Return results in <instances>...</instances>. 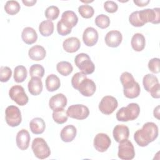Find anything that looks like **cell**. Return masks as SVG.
I'll use <instances>...</instances> for the list:
<instances>
[{"label": "cell", "mask_w": 160, "mask_h": 160, "mask_svg": "<svg viewBox=\"0 0 160 160\" xmlns=\"http://www.w3.org/2000/svg\"><path fill=\"white\" fill-rule=\"evenodd\" d=\"M78 12L82 18L88 19L92 17L94 13V10L92 6L88 4H84L79 6Z\"/></svg>", "instance_id": "836d02e7"}, {"label": "cell", "mask_w": 160, "mask_h": 160, "mask_svg": "<svg viewBox=\"0 0 160 160\" xmlns=\"http://www.w3.org/2000/svg\"><path fill=\"white\" fill-rule=\"evenodd\" d=\"M159 59L154 58L149 60L148 62V68L153 73H159L160 71L159 68Z\"/></svg>", "instance_id": "60d3db41"}, {"label": "cell", "mask_w": 160, "mask_h": 160, "mask_svg": "<svg viewBox=\"0 0 160 160\" xmlns=\"http://www.w3.org/2000/svg\"><path fill=\"white\" fill-rule=\"evenodd\" d=\"M61 21L64 25L72 29L77 24L78 18L74 11H66L62 14Z\"/></svg>", "instance_id": "ffe728a7"}, {"label": "cell", "mask_w": 160, "mask_h": 160, "mask_svg": "<svg viewBox=\"0 0 160 160\" xmlns=\"http://www.w3.org/2000/svg\"><path fill=\"white\" fill-rule=\"evenodd\" d=\"M131 44L132 49L135 51H141L145 48V38L141 33H136L131 38Z\"/></svg>", "instance_id": "484cf974"}, {"label": "cell", "mask_w": 160, "mask_h": 160, "mask_svg": "<svg viewBox=\"0 0 160 160\" xmlns=\"http://www.w3.org/2000/svg\"><path fill=\"white\" fill-rule=\"evenodd\" d=\"M133 2L138 6L143 7L146 6L149 2V0H134Z\"/></svg>", "instance_id": "f6af8a7d"}, {"label": "cell", "mask_w": 160, "mask_h": 160, "mask_svg": "<svg viewBox=\"0 0 160 160\" xmlns=\"http://www.w3.org/2000/svg\"><path fill=\"white\" fill-rule=\"evenodd\" d=\"M71 28H69L66 25H64L61 20L58 22L57 31L59 34L61 36H66L71 32Z\"/></svg>", "instance_id": "b9f144b4"}, {"label": "cell", "mask_w": 160, "mask_h": 160, "mask_svg": "<svg viewBox=\"0 0 160 160\" xmlns=\"http://www.w3.org/2000/svg\"><path fill=\"white\" fill-rule=\"evenodd\" d=\"M68 117L73 119L82 120L87 118L89 114V110L83 104H73L70 106L66 111Z\"/></svg>", "instance_id": "ba28073f"}, {"label": "cell", "mask_w": 160, "mask_h": 160, "mask_svg": "<svg viewBox=\"0 0 160 160\" xmlns=\"http://www.w3.org/2000/svg\"><path fill=\"white\" fill-rule=\"evenodd\" d=\"M118 106V101L114 97L105 96L102 98L99 104V109L102 114L109 115L114 111Z\"/></svg>", "instance_id": "30bf717a"}, {"label": "cell", "mask_w": 160, "mask_h": 160, "mask_svg": "<svg viewBox=\"0 0 160 160\" xmlns=\"http://www.w3.org/2000/svg\"><path fill=\"white\" fill-rule=\"evenodd\" d=\"M140 113V108L137 103L132 102L121 108L116 112V119L119 121L127 122L136 119Z\"/></svg>", "instance_id": "3957f363"}, {"label": "cell", "mask_w": 160, "mask_h": 160, "mask_svg": "<svg viewBox=\"0 0 160 160\" xmlns=\"http://www.w3.org/2000/svg\"><path fill=\"white\" fill-rule=\"evenodd\" d=\"M98 32L96 29L92 27L87 28L83 32L82 40L87 46H94L98 40Z\"/></svg>", "instance_id": "5bb4252c"}, {"label": "cell", "mask_w": 160, "mask_h": 160, "mask_svg": "<svg viewBox=\"0 0 160 160\" xmlns=\"http://www.w3.org/2000/svg\"><path fill=\"white\" fill-rule=\"evenodd\" d=\"M160 9L155 8L153 9H145L139 11L142 21L146 24L151 22L152 24H158L160 22Z\"/></svg>", "instance_id": "8fae6325"}, {"label": "cell", "mask_w": 160, "mask_h": 160, "mask_svg": "<svg viewBox=\"0 0 160 160\" xmlns=\"http://www.w3.org/2000/svg\"><path fill=\"white\" fill-rule=\"evenodd\" d=\"M5 119L6 123L9 126L16 127L19 126L22 121L19 109L13 105L8 106L5 110Z\"/></svg>", "instance_id": "8992f818"}, {"label": "cell", "mask_w": 160, "mask_h": 160, "mask_svg": "<svg viewBox=\"0 0 160 160\" xmlns=\"http://www.w3.org/2000/svg\"><path fill=\"white\" fill-rule=\"evenodd\" d=\"M31 148L35 156L40 159H46L51 154L49 147L42 138H34L32 142Z\"/></svg>", "instance_id": "5b68a950"}, {"label": "cell", "mask_w": 160, "mask_h": 160, "mask_svg": "<svg viewBox=\"0 0 160 160\" xmlns=\"http://www.w3.org/2000/svg\"><path fill=\"white\" fill-rule=\"evenodd\" d=\"M60 79L56 75L51 74L48 76L46 79V88L48 91H55L60 88Z\"/></svg>", "instance_id": "4316f807"}, {"label": "cell", "mask_w": 160, "mask_h": 160, "mask_svg": "<svg viewBox=\"0 0 160 160\" xmlns=\"http://www.w3.org/2000/svg\"><path fill=\"white\" fill-rule=\"evenodd\" d=\"M104 8L107 12L114 13L117 11L118 6L117 3L113 1H107L104 3Z\"/></svg>", "instance_id": "7bdbcfd3"}, {"label": "cell", "mask_w": 160, "mask_h": 160, "mask_svg": "<svg viewBox=\"0 0 160 160\" xmlns=\"http://www.w3.org/2000/svg\"><path fill=\"white\" fill-rule=\"evenodd\" d=\"M22 41L27 44H32L36 42L38 34L36 31L31 27H26L21 33Z\"/></svg>", "instance_id": "cb8c5ba5"}, {"label": "cell", "mask_w": 160, "mask_h": 160, "mask_svg": "<svg viewBox=\"0 0 160 160\" xmlns=\"http://www.w3.org/2000/svg\"><path fill=\"white\" fill-rule=\"evenodd\" d=\"M12 75V71L8 66H1L0 68V81L2 82H7L9 80Z\"/></svg>", "instance_id": "ab89813d"}, {"label": "cell", "mask_w": 160, "mask_h": 160, "mask_svg": "<svg viewBox=\"0 0 160 160\" xmlns=\"http://www.w3.org/2000/svg\"><path fill=\"white\" fill-rule=\"evenodd\" d=\"M153 114L155 118L159 119V106H158L156 108H154Z\"/></svg>", "instance_id": "7dc6e473"}, {"label": "cell", "mask_w": 160, "mask_h": 160, "mask_svg": "<svg viewBox=\"0 0 160 160\" xmlns=\"http://www.w3.org/2000/svg\"><path fill=\"white\" fill-rule=\"evenodd\" d=\"M68 116L64 108L53 111L52 118L58 124H62L66 122L68 120Z\"/></svg>", "instance_id": "d6a6232c"}, {"label": "cell", "mask_w": 160, "mask_h": 160, "mask_svg": "<svg viewBox=\"0 0 160 160\" xmlns=\"http://www.w3.org/2000/svg\"><path fill=\"white\" fill-rule=\"evenodd\" d=\"M39 31L42 36L48 37L54 32V24L52 21L45 20L42 21L39 26Z\"/></svg>", "instance_id": "83f0119b"}, {"label": "cell", "mask_w": 160, "mask_h": 160, "mask_svg": "<svg viewBox=\"0 0 160 160\" xmlns=\"http://www.w3.org/2000/svg\"><path fill=\"white\" fill-rule=\"evenodd\" d=\"M151 93V95L154 98H160V85L159 83L157 84L156 86H154L150 91L149 92Z\"/></svg>", "instance_id": "ee69618b"}, {"label": "cell", "mask_w": 160, "mask_h": 160, "mask_svg": "<svg viewBox=\"0 0 160 160\" xmlns=\"http://www.w3.org/2000/svg\"><path fill=\"white\" fill-rule=\"evenodd\" d=\"M96 89L95 82L90 79L86 78L79 84L78 90L84 96L89 97L94 94Z\"/></svg>", "instance_id": "4fadbf2b"}, {"label": "cell", "mask_w": 160, "mask_h": 160, "mask_svg": "<svg viewBox=\"0 0 160 160\" xmlns=\"http://www.w3.org/2000/svg\"><path fill=\"white\" fill-rule=\"evenodd\" d=\"M111 143L110 138L105 133H98L94 139V147L99 152H103L108 150Z\"/></svg>", "instance_id": "7c38bea8"}, {"label": "cell", "mask_w": 160, "mask_h": 160, "mask_svg": "<svg viewBox=\"0 0 160 160\" xmlns=\"http://www.w3.org/2000/svg\"><path fill=\"white\" fill-rule=\"evenodd\" d=\"M87 78V76L86 74H83L81 72H76L73 75L71 79V84L72 86L76 89H78L79 84L81 83V82Z\"/></svg>", "instance_id": "f35d334b"}, {"label": "cell", "mask_w": 160, "mask_h": 160, "mask_svg": "<svg viewBox=\"0 0 160 160\" xmlns=\"http://www.w3.org/2000/svg\"><path fill=\"white\" fill-rule=\"evenodd\" d=\"M129 21L131 24L135 27H141L145 24L141 19L138 11H134L129 15Z\"/></svg>", "instance_id": "74e56055"}, {"label": "cell", "mask_w": 160, "mask_h": 160, "mask_svg": "<svg viewBox=\"0 0 160 160\" xmlns=\"http://www.w3.org/2000/svg\"><path fill=\"white\" fill-rule=\"evenodd\" d=\"M44 14L48 20H55L59 15V9L56 6H50L46 8Z\"/></svg>", "instance_id": "d590c367"}, {"label": "cell", "mask_w": 160, "mask_h": 160, "mask_svg": "<svg viewBox=\"0 0 160 160\" xmlns=\"http://www.w3.org/2000/svg\"><path fill=\"white\" fill-rule=\"evenodd\" d=\"M95 24L101 29L107 28L110 24L109 18L103 14H99L95 18Z\"/></svg>", "instance_id": "8d00e7d4"}, {"label": "cell", "mask_w": 160, "mask_h": 160, "mask_svg": "<svg viewBox=\"0 0 160 160\" xmlns=\"http://www.w3.org/2000/svg\"><path fill=\"white\" fill-rule=\"evenodd\" d=\"M159 83L158 79L157 77L151 74H147L143 77L142 84L144 88L148 92H150L151 89Z\"/></svg>", "instance_id": "f1b7e54d"}, {"label": "cell", "mask_w": 160, "mask_h": 160, "mask_svg": "<svg viewBox=\"0 0 160 160\" xmlns=\"http://www.w3.org/2000/svg\"><path fill=\"white\" fill-rule=\"evenodd\" d=\"M30 135L29 132L24 129L20 130L16 135V142L17 146L21 150H26L29 148L30 142Z\"/></svg>", "instance_id": "2e32d148"}, {"label": "cell", "mask_w": 160, "mask_h": 160, "mask_svg": "<svg viewBox=\"0 0 160 160\" xmlns=\"http://www.w3.org/2000/svg\"><path fill=\"white\" fill-rule=\"evenodd\" d=\"M28 55L33 61H41L46 57V51L42 46L35 45L29 49Z\"/></svg>", "instance_id": "603a6c76"}, {"label": "cell", "mask_w": 160, "mask_h": 160, "mask_svg": "<svg viewBox=\"0 0 160 160\" xmlns=\"http://www.w3.org/2000/svg\"><path fill=\"white\" fill-rule=\"evenodd\" d=\"M81 46L79 39L76 37H71L67 38L63 41L62 47L65 51L70 53L76 52Z\"/></svg>", "instance_id": "d6986e66"}, {"label": "cell", "mask_w": 160, "mask_h": 160, "mask_svg": "<svg viewBox=\"0 0 160 160\" xmlns=\"http://www.w3.org/2000/svg\"><path fill=\"white\" fill-rule=\"evenodd\" d=\"M120 81L123 86V92L125 97L133 99L139 96L141 88L138 82L135 81L132 74L124 72L120 76Z\"/></svg>", "instance_id": "7a4b0ae2"}, {"label": "cell", "mask_w": 160, "mask_h": 160, "mask_svg": "<svg viewBox=\"0 0 160 160\" xmlns=\"http://www.w3.org/2000/svg\"><path fill=\"white\" fill-rule=\"evenodd\" d=\"M28 88L30 94L34 96H38L41 94L42 91V82L41 78L38 77H32L28 82Z\"/></svg>", "instance_id": "44dd1931"}, {"label": "cell", "mask_w": 160, "mask_h": 160, "mask_svg": "<svg viewBox=\"0 0 160 160\" xmlns=\"http://www.w3.org/2000/svg\"><path fill=\"white\" fill-rule=\"evenodd\" d=\"M29 74L31 78L38 77L42 78L44 74V68L39 64H32L29 68Z\"/></svg>", "instance_id": "e575fe53"}, {"label": "cell", "mask_w": 160, "mask_h": 160, "mask_svg": "<svg viewBox=\"0 0 160 160\" xmlns=\"http://www.w3.org/2000/svg\"><path fill=\"white\" fill-rule=\"evenodd\" d=\"M77 133L76 128L73 125H67L64 127L60 133V136L62 141L66 142H71L76 137Z\"/></svg>", "instance_id": "7402d4cb"}, {"label": "cell", "mask_w": 160, "mask_h": 160, "mask_svg": "<svg viewBox=\"0 0 160 160\" xmlns=\"http://www.w3.org/2000/svg\"><path fill=\"white\" fill-rule=\"evenodd\" d=\"M118 158L123 160H131L135 156L134 148L129 140L119 142L118 146Z\"/></svg>", "instance_id": "9c48e42d"}, {"label": "cell", "mask_w": 160, "mask_h": 160, "mask_svg": "<svg viewBox=\"0 0 160 160\" xmlns=\"http://www.w3.org/2000/svg\"><path fill=\"white\" fill-rule=\"evenodd\" d=\"M112 134L116 141L119 143L128 139L129 130L128 127L124 124H118L114 128Z\"/></svg>", "instance_id": "ac0fdd59"}, {"label": "cell", "mask_w": 160, "mask_h": 160, "mask_svg": "<svg viewBox=\"0 0 160 160\" xmlns=\"http://www.w3.org/2000/svg\"><path fill=\"white\" fill-rule=\"evenodd\" d=\"M22 3L26 6H32L33 5H34L37 1L36 0H31V1H26V0H22Z\"/></svg>", "instance_id": "bcb514c9"}, {"label": "cell", "mask_w": 160, "mask_h": 160, "mask_svg": "<svg viewBox=\"0 0 160 160\" xmlns=\"http://www.w3.org/2000/svg\"><path fill=\"white\" fill-rule=\"evenodd\" d=\"M28 72L26 68L22 65H19L14 68V81L20 83L24 81L26 79Z\"/></svg>", "instance_id": "f546056e"}, {"label": "cell", "mask_w": 160, "mask_h": 160, "mask_svg": "<svg viewBox=\"0 0 160 160\" xmlns=\"http://www.w3.org/2000/svg\"><path fill=\"white\" fill-rule=\"evenodd\" d=\"M10 98L19 106H24L28 102V97L24 91V89L20 85L12 86L9 91Z\"/></svg>", "instance_id": "52a82bcc"}, {"label": "cell", "mask_w": 160, "mask_h": 160, "mask_svg": "<svg viewBox=\"0 0 160 160\" xmlns=\"http://www.w3.org/2000/svg\"><path fill=\"white\" fill-rule=\"evenodd\" d=\"M21 9L19 3L16 1H8L4 5L5 11L9 15L17 14Z\"/></svg>", "instance_id": "1f68e13d"}, {"label": "cell", "mask_w": 160, "mask_h": 160, "mask_svg": "<svg viewBox=\"0 0 160 160\" xmlns=\"http://www.w3.org/2000/svg\"><path fill=\"white\" fill-rule=\"evenodd\" d=\"M158 136V127L152 122L145 123L141 129L137 130L134 134L136 142L141 147L147 146L154 141Z\"/></svg>", "instance_id": "6da1fadb"}, {"label": "cell", "mask_w": 160, "mask_h": 160, "mask_svg": "<svg viewBox=\"0 0 160 160\" xmlns=\"http://www.w3.org/2000/svg\"><path fill=\"white\" fill-rule=\"evenodd\" d=\"M46 128L44 121L41 118H33L29 122V128L31 132L35 134H42Z\"/></svg>", "instance_id": "d4e9b609"}, {"label": "cell", "mask_w": 160, "mask_h": 160, "mask_svg": "<svg viewBox=\"0 0 160 160\" xmlns=\"http://www.w3.org/2000/svg\"><path fill=\"white\" fill-rule=\"evenodd\" d=\"M68 100L65 95L62 93H58L52 96L49 101V108L55 111L59 109H62L67 105Z\"/></svg>", "instance_id": "e0dca14e"}, {"label": "cell", "mask_w": 160, "mask_h": 160, "mask_svg": "<svg viewBox=\"0 0 160 160\" xmlns=\"http://www.w3.org/2000/svg\"><path fill=\"white\" fill-rule=\"evenodd\" d=\"M56 69L60 74L67 76L72 72L73 67L72 64L68 61H61L57 64Z\"/></svg>", "instance_id": "4dcf8cb0"}, {"label": "cell", "mask_w": 160, "mask_h": 160, "mask_svg": "<svg viewBox=\"0 0 160 160\" xmlns=\"http://www.w3.org/2000/svg\"><path fill=\"white\" fill-rule=\"evenodd\" d=\"M104 39L108 46L111 48H117L122 42V36L120 31L112 30L109 31L106 34Z\"/></svg>", "instance_id": "9a60e30c"}, {"label": "cell", "mask_w": 160, "mask_h": 160, "mask_svg": "<svg viewBox=\"0 0 160 160\" xmlns=\"http://www.w3.org/2000/svg\"><path fill=\"white\" fill-rule=\"evenodd\" d=\"M76 66L81 70L83 74H91L95 70V65L91 60L90 57L86 53H79L74 58Z\"/></svg>", "instance_id": "277c9868"}]
</instances>
